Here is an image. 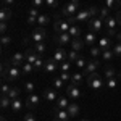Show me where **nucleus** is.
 Returning <instances> with one entry per match:
<instances>
[{
	"label": "nucleus",
	"mask_w": 121,
	"mask_h": 121,
	"mask_svg": "<svg viewBox=\"0 0 121 121\" xmlns=\"http://www.w3.org/2000/svg\"><path fill=\"white\" fill-rule=\"evenodd\" d=\"M69 84H73V86H82L84 84V73L82 71H79V73H74V74L71 76V82Z\"/></svg>",
	"instance_id": "obj_19"
},
{
	"label": "nucleus",
	"mask_w": 121,
	"mask_h": 121,
	"mask_svg": "<svg viewBox=\"0 0 121 121\" xmlns=\"http://www.w3.org/2000/svg\"><path fill=\"white\" fill-rule=\"evenodd\" d=\"M23 121H36V116H34L32 113H26L24 118H23Z\"/></svg>",
	"instance_id": "obj_52"
},
{
	"label": "nucleus",
	"mask_w": 121,
	"mask_h": 121,
	"mask_svg": "<svg viewBox=\"0 0 121 121\" xmlns=\"http://www.w3.org/2000/svg\"><path fill=\"white\" fill-rule=\"evenodd\" d=\"M66 112H68V115H69L71 118H74V116H78V115H79V112H81V107H79L76 102H71L69 105H68Z\"/></svg>",
	"instance_id": "obj_18"
},
{
	"label": "nucleus",
	"mask_w": 121,
	"mask_h": 121,
	"mask_svg": "<svg viewBox=\"0 0 121 121\" xmlns=\"http://www.w3.org/2000/svg\"><path fill=\"white\" fill-rule=\"evenodd\" d=\"M103 26H105V21L100 19L99 16H95V18H92L91 21H87V28H89V31H92V32H95V34L100 32Z\"/></svg>",
	"instance_id": "obj_5"
},
{
	"label": "nucleus",
	"mask_w": 121,
	"mask_h": 121,
	"mask_svg": "<svg viewBox=\"0 0 121 121\" xmlns=\"http://www.w3.org/2000/svg\"><path fill=\"white\" fill-rule=\"evenodd\" d=\"M79 52H78V50H73V48H71V50H69V52H68V61H71V63H74L76 60H78V58H79Z\"/></svg>",
	"instance_id": "obj_37"
},
{
	"label": "nucleus",
	"mask_w": 121,
	"mask_h": 121,
	"mask_svg": "<svg viewBox=\"0 0 121 121\" xmlns=\"http://www.w3.org/2000/svg\"><path fill=\"white\" fill-rule=\"evenodd\" d=\"M19 68H21V73H23V74H31V73H34V71H36L34 65H31V63H24V65L19 66Z\"/></svg>",
	"instance_id": "obj_33"
},
{
	"label": "nucleus",
	"mask_w": 121,
	"mask_h": 121,
	"mask_svg": "<svg viewBox=\"0 0 121 121\" xmlns=\"http://www.w3.org/2000/svg\"><path fill=\"white\" fill-rule=\"evenodd\" d=\"M81 121H89V120H81Z\"/></svg>",
	"instance_id": "obj_61"
},
{
	"label": "nucleus",
	"mask_w": 121,
	"mask_h": 121,
	"mask_svg": "<svg viewBox=\"0 0 121 121\" xmlns=\"http://www.w3.org/2000/svg\"><path fill=\"white\" fill-rule=\"evenodd\" d=\"M116 69L113 68V66H107L105 69H103V78L105 79H110V78H116Z\"/></svg>",
	"instance_id": "obj_26"
},
{
	"label": "nucleus",
	"mask_w": 121,
	"mask_h": 121,
	"mask_svg": "<svg viewBox=\"0 0 121 121\" xmlns=\"http://www.w3.org/2000/svg\"><path fill=\"white\" fill-rule=\"evenodd\" d=\"M10 18H11V10H10V7H3V8L0 10V21L8 23Z\"/></svg>",
	"instance_id": "obj_23"
},
{
	"label": "nucleus",
	"mask_w": 121,
	"mask_h": 121,
	"mask_svg": "<svg viewBox=\"0 0 121 121\" xmlns=\"http://www.w3.org/2000/svg\"><path fill=\"white\" fill-rule=\"evenodd\" d=\"M108 16H110V8H108V7H102V8L99 10V18H100V19L105 21Z\"/></svg>",
	"instance_id": "obj_34"
},
{
	"label": "nucleus",
	"mask_w": 121,
	"mask_h": 121,
	"mask_svg": "<svg viewBox=\"0 0 121 121\" xmlns=\"http://www.w3.org/2000/svg\"><path fill=\"white\" fill-rule=\"evenodd\" d=\"M8 63L13 65V66H23L26 63V56H24V53H21V52H16V53H13V55L10 56Z\"/></svg>",
	"instance_id": "obj_11"
},
{
	"label": "nucleus",
	"mask_w": 121,
	"mask_h": 121,
	"mask_svg": "<svg viewBox=\"0 0 121 121\" xmlns=\"http://www.w3.org/2000/svg\"><path fill=\"white\" fill-rule=\"evenodd\" d=\"M45 7H48V8H56L58 7V0H45Z\"/></svg>",
	"instance_id": "obj_46"
},
{
	"label": "nucleus",
	"mask_w": 121,
	"mask_h": 121,
	"mask_svg": "<svg viewBox=\"0 0 121 121\" xmlns=\"http://www.w3.org/2000/svg\"><path fill=\"white\" fill-rule=\"evenodd\" d=\"M50 23V16L48 15H44V13H40L37 16V24L40 26V28H44V26H47Z\"/></svg>",
	"instance_id": "obj_27"
},
{
	"label": "nucleus",
	"mask_w": 121,
	"mask_h": 121,
	"mask_svg": "<svg viewBox=\"0 0 121 121\" xmlns=\"http://www.w3.org/2000/svg\"><path fill=\"white\" fill-rule=\"evenodd\" d=\"M23 91L28 94H34V91H36V84L32 82V81H26V82L23 84Z\"/></svg>",
	"instance_id": "obj_32"
},
{
	"label": "nucleus",
	"mask_w": 121,
	"mask_h": 121,
	"mask_svg": "<svg viewBox=\"0 0 121 121\" xmlns=\"http://www.w3.org/2000/svg\"><path fill=\"white\" fill-rule=\"evenodd\" d=\"M52 116H53V121H69L71 120V116L68 115L66 110H58L55 107L52 110Z\"/></svg>",
	"instance_id": "obj_9"
},
{
	"label": "nucleus",
	"mask_w": 121,
	"mask_h": 121,
	"mask_svg": "<svg viewBox=\"0 0 121 121\" xmlns=\"http://www.w3.org/2000/svg\"><path fill=\"white\" fill-rule=\"evenodd\" d=\"M53 60H55L56 63H63L68 60V52L65 50V47H58L55 50V53H53Z\"/></svg>",
	"instance_id": "obj_13"
},
{
	"label": "nucleus",
	"mask_w": 121,
	"mask_h": 121,
	"mask_svg": "<svg viewBox=\"0 0 121 121\" xmlns=\"http://www.w3.org/2000/svg\"><path fill=\"white\" fill-rule=\"evenodd\" d=\"M28 13H29V16H34V18H37L39 15H40V13H39V8H34V7H31V8L28 10Z\"/></svg>",
	"instance_id": "obj_50"
},
{
	"label": "nucleus",
	"mask_w": 121,
	"mask_h": 121,
	"mask_svg": "<svg viewBox=\"0 0 121 121\" xmlns=\"http://www.w3.org/2000/svg\"><path fill=\"white\" fill-rule=\"evenodd\" d=\"M44 5H45V0H32V7H34V8L40 10Z\"/></svg>",
	"instance_id": "obj_47"
},
{
	"label": "nucleus",
	"mask_w": 121,
	"mask_h": 121,
	"mask_svg": "<svg viewBox=\"0 0 121 121\" xmlns=\"http://www.w3.org/2000/svg\"><path fill=\"white\" fill-rule=\"evenodd\" d=\"M0 42H2V47H7L11 44V37L7 36V34H2V39H0Z\"/></svg>",
	"instance_id": "obj_44"
},
{
	"label": "nucleus",
	"mask_w": 121,
	"mask_h": 121,
	"mask_svg": "<svg viewBox=\"0 0 121 121\" xmlns=\"http://www.w3.org/2000/svg\"><path fill=\"white\" fill-rule=\"evenodd\" d=\"M71 26H73V24H69V23H68V19H60V18H58L55 23H53V29H55L56 34H61V32H68Z\"/></svg>",
	"instance_id": "obj_7"
},
{
	"label": "nucleus",
	"mask_w": 121,
	"mask_h": 121,
	"mask_svg": "<svg viewBox=\"0 0 121 121\" xmlns=\"http://www.w3.org/2000/svg\"><path fill=\"white\" fill-rule=\"evenodd\" d=\"M97 45L103 50H110L112 48V37H108V36H105V37H100V40H99V44Z\"/></svg>",
	"instance_id": "obj_20"
},
{
	"label": "nucleus",
	"mask_w": 121,
	"mask_h": 121,
	"mask_svg": "<svg viewBox=\"0 0 121 121\" xmlns=\"http://www.w3.org/2000/svg\"><path fill=\"white\" fill-rule=\"evenodd\" d=\"M71 61H63V63H60V71H63V73H69V69H71Z\"/></svg>",
	"instance_id": "obj_41"
},
{
	"label": "nucleus",
	"mask_w": 121,
	"mask_h": 121,
	"mask_svg": "<svg viewBox=\"0 0 121 121\" xmlns=\"http://www.w3.org/2000/svg\"><path fill=\"white\" fill-rule=\"evenodd\" d=\"M79 11V3H74V2H68L61 7V16L65 18H69V16H74L76 13Z\"/></svg>",
	"instance_id": "obj_3"
},
{
	"label": "nucleus",
	"mask_w": 121,
	"mask_h": 121,
	"mask_svg": "<svg viewBox=\"0 0 121 121\" xmlns=\"http://www.w3.org/2000/svg\"><path fill=\"white\" fill-rule=\"evenodd\" d=\"M87 86H89L91 89H94V91L102 89L103 86H105V81H103L102 74H100L99 71H95V73H92V74H89V76H87Z\"/></svg>",
	"instance_id": "obj_2"
},
{
	"label": "nucleus",
	"mask_w": 121,
	"mask_h": 121,
	"mask_svg": "<svg viewBox=\"0 0 121 121\" xmlns=\"http://www.w3.org/2000/svg\"><path fill=\"white\" fill-rule=\"evenodd\" d=\"M74 65L78 66V68H79L81 71H82L84 68H86V65H87V61H86V58H84V56L81 55V56H79V58H78V60L74 61Z\"/></svg>",
	"instance_id": "obj_40"
},
{
	"label": "nucleus",
	"mask_w": 121,
	"mask_h": 121,
	"mask_svg": "<svg viewBox=\"0 0 121 121\" xmlns=\"http://www.w3.org/2000/svg\"><path fill=\"white\" fill-rule=\"evenodd\" d=\"M112 50H113V53H115V56H121V42H118Z\"/></svg>",
	"instance_id": "obj_49"
},
{
	"label": "nucleus",
	"mask_w": 121,
	"mask_h": 121,
	"mask_svg": "<svg viewBox=\"0 0 121 121\" xmlns=\"http://www.w3.org/2000/svg\"><path fill=\"white\" fill-rule=\"evenodd\" d=\"M95 42H97V34L92 32V31H89V32L84 36V44L89 45V47H92V45H95Z\"/></svg>",
	"instance_id": "obj_21"
},
{
	"label": "nucleus",
	"mask_w": 121,
	"mask_h": 121,
	"mask_svg": "<svg viewBox=\"0 0 121 121\" xmlns=\"http://www.w3.org/2000/svg\"><path fill=\"white\" fill-rule=\"evenodd\" d=\"M116 19H118V24H121V10H118L116 13Z\"/></svg>",
	"instance_id": "obj_56"
},
{
	"label": "nucleus",
	"mask_w": 121,
	"mask_h": 121,
	"mask_svg": "<svg viewBox=\"0 0 121 121\" xmlns=\"http://www.w3.org/2000/svg\"><path fill=\"white\" fill-rule=\"evenodd\" d=\"M105 32H107L108 37H116V34H118L120 31H118V29H105Z\"/></svg>",
	"instance_id": "obj_51"
},
{
	"label": "nucleus",
	"mask_w": 121,
	"mask_h": 121,
	"mask_svg": "<svg viewBox=\"0 0 121 121\" xmlns=\"http://www.w3.org/2000/svg\"><path fill=\"white\" fill-rule=\"evenodd\" d=\"M10 89H11V87H10L8 84H2V87H0V92H2V95H8V92H10Z\"/></svg>",
	"instance_id": "obj_48"
},
{
	"label": "nucleus",
	"mask_w": 121,
	"mask_h": 121,
	"mask_svg": "<svg viewBox=\"0 0 121 121\" xmlns=\"http://www.w3.org/2000/svg\"><path fill=\"white\" fill-rule=\"evenodd\" d=\"M105 7L110 10H118L120 8V0H105Z\"/></svg>",
	"instance_id": "obj_35"
},
{
	"label": "nucleus",
	"mask_w": 121,
	"mask_h": 121,
	"mask_svg": "<svg viewBox=\"0 0 121 121\" xmlns=\"http://www.w3.org/2000/svg\"><path fill=\"white\" fill-rule=\"evenodd\" d=\"M68 34L71 36V37H81V34H82V31H81V28L79 26H76V24H73L71 28H69V31H68Z\"/></svg>",
	"instance_id": "obj_29"
},
{
	"label": "nucleus",
	"mask_w": 121,
	"mask_h": 121,
	"mask_svg": "<svg viewBox=\"0 0 121 121\" xmlns=\"http://www.w3.org/2000/svg\"><path fill=\"white\" fill-rule=\"evenodd\" d=\"M0 107H2V110L11 108V99H10L8 95H2L0 97Z\"/></svg>",
	"instance_id": "obj_25"
},
{
	"label": "nucleus",
	"mask_w": 121,
	"mask_h": 121,
	"mask_svg": "<svg viewBox=\"0 0 121 121\" xmlns=\"http://www.w3.org/2000/svg\"><path fill=\"white\" fill-rule=\"evenodd\" d=\"M24 56H26V63H31V65H34L36 63V60H37L39 56V53L34 50V48H28L26 52H24Z\"/></svg>",
	"instance_id": "obj_16"
},
{
	"label": "nucleus",
	"mask_w": 121,
	"mask_h": 121,
	"mask_svg": "<svg viewBox=\"0 0 121 121\" xmlns=\"http://www.w3.org/2000/svg\"><path fill=\"white\" fill-rule=\"evenodd\" d=\"M71 40H73V37H71L68 32H61V34H56L55 36V42L60 47H68L71 44Z\"/></svg>",
	"instance_id": "obj_10"
},
{
	"label": "nucleus",
	"mask_w": 121,
	"mask_h": 121,
	"mask_svg": "<svg viewBox=\"0 0 121 121\" xmlns=\"http://www.w3.org/2000/svg\"><path fill=\"white\" fill-rule=\"evenodd\" d=\"M8 97L11 99V100H15V99H18L19 97V89H16V87H11L8 92Z\"/></svg>",
	"instance_id": "obj_43"
},
{
	"label": "nucleus",
	"mask_w": 121,
	"mask_h": 121,
	"mask_svg": "<svg viewBox=\"0 0 121 121\" xmlns=\"http://www.w3.org/2000/svg\"><path fill=\"white\" fill-rule=\"evenodd\" d=\"M42 97L45 100H48V102H55L56 99H58V94H56L55 87H45L44 92H42Z\"/></svg>",
	"instance_id": "obj_14"
},
{
	"label": "nucleus",
	"mask_w": 121,
	"mask_h": 121,
	"mask_svg": "<svg viewBox=\"0 0 121 121\" xmlns=\"http://www.w3.org/2000/svg\"><path fill=\"white\" fill-rule=\"evenodd\" d=\"M66 89V97L69 99V100H79L81 99V89L78 87V86H73V84H68L65 87Z\"/></svg>",
	"instance_id": "obj_4"
},
{
	"label": "nucleus",
	"mask_w": 121,
	"mask_h": 121,
	"mask_svg": "<svg viewBox=\"0 0 121 121\" xmlns=\"http://www.w3.org/2000/svg\"><path fill=\"white\" fill-rule=\"evenodd\" d=\"M58 68H60V63H56L55 60L52 58V60H45V65H44V68H42V71L47 73V74H53Z\"/></svg>",
	"instance_id": "obj_12"
},
{
	"label": "nucleus",
	"mask_w": 121,
	"mask_h": 121,
	"mask_svg": "<svg viewBox=\"0 0 121 121\" xmlns=\"http://www.w3.org/2000/svg\"><path fill=\"white\" fill-rule=\"evenodd\" d=\"M44 65H45V60L42 58V55H40L37 60H36V63H34V68H36V71H42Z\"/></svg>",
	"instance_id": "obj_39"
},
{
	"label": "nucleus",
	"mask_w": 121,
	"mask_h": 121,
	"mask_svg": "<svg viewBox=\"0 0 121 121\" xmlns=\"http://www.w3.org/2000/svg\"><path fill=\"white\" fill-rule=\"evenodd\" d=\"M21 74L23 73H21L19 66H13L8 63V65H3V68H2V79L3 81H16Z\"/></svg>",
	"instance_id": "obj_1"
},
{
	"label": "nucleus",
	"mask_w": 121,
	"mask_h": 121,
	"mask_svg": "<svg viewBox=\"0 0 121 121\" xmlns=\"http://www.w3.org/2000/svg\"><path fill=\"white\" fill-rule=\"evenodd\" d=\"M26 23H28V24H34V23H37V18H34V16H28Z\"/></svg>",
	"instance_id": "obj_55"
},
{
	"label": "nucleus",
	"mask_w": 121,
	"mask_h": 121,
	"mask_svg": "<svg viewBox=\"0 0 121 121\" xmlns=\"http://www.w3.org/2000/svg\"><path fill=\"white\" fill-rule=\"evenodd\" d=\"M113 56H115V53H113L112 48H110V50H103L102 52V60L103 61H112Z\"/></svg>",
	"instance_id": "obj_36"
},
{
	"label": "nucleus",
	"mask_w": 121,
	"mask_h": 121,
	"mask_svg": "<svg viewBox=\"0 0 121 121\" xmlns=\"http://www.w3.org/2000/svg\"><path fill=\"white\" fill-rule=\"evenodd\" d=\"M2 121H7V118H5V116H2Z\"/></svg>",
	"instance_id": "obj_60"
},
{
	"label": "nucleus",
	"mask_w": 121,
	"mask_h": 121,
	"mask_svg": "<svg viewBox=\"0 0 121 121\" xmlns=\"http://www.w3.org/2000/svg\"><path fill=\"white\" fill-rule=\"evenodd\" d=\"M116 78H118V79H121V73H118V74H116Z\"/></svg>",
	"instance_id": "obj_58"
},
{
	"label": "nucleus",
	"mask_w": 121,
	"mask_h": 121,
	"mask_svg": "<svg viewBox=\"0 0 121 121\" xmlns=\"http://www.w3.org/2000/svg\"><path fill=\"white\" fill-rule=\"evenodd\" d=\"M99 68H100V60H99V58H92V60L87 61V65H86V68L82 69V73L89 76V74H92V73H95Z\"/></svg>",
	"instance_id": "obj_8"
},
{
	"label": "nucleus",
	"mask_w": 121,
	"mask_h": 121,
	"mask_svg": "<svg viewBox=\"0 0 121 121\" xmlns=\"http://www.w3.org/2000/svg\"><path fill=\"white\" fill-rule=\"evenodd\" d=\"M16 0H2V3H3V7H11L13 3H15Z\"/></svg>",
	"instance_id": "obj_54"
},
{
	"label": "nucleus",
	"mask_w": 121,
	"mask_h": 121,
	"mask_svg": "<svg viewBox=\"0 0 121 121\" xmlns=\"http://www.w3.org/2000/svg\"><path fill=\"white\" fill-rule=\"evenodd\" d=\"M71 76H73L71 73H63V71H60V78H61V79H63L66 84L71 82Z\"/></svg>",
	"instance_id": "obj_45"
},
{
	"label": "nucleus",
	"mask_w": 121,
	"mask_h": 121,
	"mask_svg": "<svg viewBox=\"0 0 121 121\" xmlns=\"http://www.w3.org/2000/svg\"><path fill=\"white\" fill-rule=\"evenodd\" d=\"M105 86H107L108 89H115V87L118 86V81H116V78H110V79H107V81H105Z\"/></svg>",
	"instance_id": "obj_42"
},
{
	"label": "nucleus",
	"mask_w": 121,
	"mask_h": 121,
	"mask_svg": "<svg viewBox=\"0 0 121 121\" xmlns=\"http://www.w3.org/2000/svg\"><path fill=\"white\" fill-rule=\"evenodd\" d=\"M7 28H8V24L2 21V23H0V32H2V34H7Z\"/></svg>",
	"instance_id": "obj_53"
},
{
	"label": "nucleus",
	"mask_w": 121,
	"mask_h": 121,
	"mask_svg": "<svg viewBox=\"0 0 121 121\" xmlns=\"http://www.w3.org/2000/svg\"><path fill=\"white\" fill-rule=\"evenodd\" d=\"M31 40L36 44V42H45L47 40V32H45V29L44 28H36L32 32H31Z\"/></svg>",
	"instance_id": "obj_6"
},
{
	"label": "nucleus",
	"mask_w": 121,
	"mask_h": 121,
	"mask_svg": "<svg viewBox=\"0 0 121 121\" xmlns=\"http://www.w3.org/2000/svg\"><path fill=\"white\" fill-rule=\"evenodd\" d=\"M39 95H36V94H28V99H26V107H28L29 110H34L36 107L39 105Z\"/></svg>",
	"instance_id": "obj_15"
},
{
	"label": "nucleus",
	"mask_w": 121,
	"mask_h": 121,
	"mask_svg": "<svg viewBox=\"0 0 121 121\" xmlns=\"http://www.w3.org/2000/svg\"><path fill=\"white\" fill-rule=\"evenodd\" d=\"M115 39H116L118 42H121V31H120V32H118V34H116V37H115Z\"/></svg>",
	"instance_id": "obj_57"
},
{
	"label": "nucleus",
	"mask_w": 121,
	"mask_h": 121,
	"mask_svg": "<svg viewBox=\"0 0 121 121\" xmlns=\"http://www.w3.org/2000/svg\"><path fill=\"white\" fill-rule=\"evenodd\" d=\"M116 24H118V19L116 16H108V18L105 19V29H116Z\"/></svg>",
	"instance_id": "obj_24"
},
{
	"label": "nucleus",
	"mask_w": 121,
	"mask_h": 121,
	"mask_svg": "<svg viewBox=\"0 0 121 121\" xmlns=\"http://www.w3.org/2000/svg\"><path fill=\"white\" fill-rule=\"evenodd\" d=\"M11 110L15 113H19L23 110V100H19V99H15V100H11Z\"/></svg>",
	"instance_id": "obj_31"
},
{
	"label": "nucleus",
	"mask_w": 121,
	"mask_h": 121,
	"mask_svg": "<svg viewBox=\"0 0 121 121\" xmlns=\"http://www.w3.org/2000/svg\"><path fill=\"white\" fill-rule=\"evenodd\" d=\"M69 2H74V3H79V0H69Z\"/></svg>",
	"instance_id": "obj_59"
},
{
	"label": "nucleus",
	"mask_w": 121,
	"mask_h": 121,
	"mask_svg": "<svg viewBox=\"0 0 121 121\" xmlns=\"http://www.w3.org/2000/svg\"><path fill=\"white\" fill-rule=\"evenodd\" d=\"M52 86H53L55 89H63V87H66L68 84H66L65 81L58 76V78H53V79H52Z\"/></svg>",
	"instance_id": "obj_30"
},
{
	"label": "nucleus",
	"mask_w": 121,
	"mask_h": 121,
	"mask_svg": "<svg viewBox=\"0 0 121 121\" xmlns=\"http://www.w3.org/2000/svg\"><path fill=\"white\" fill-rule=\"evenodd\" d=\"M69 103H71V102H69V99H68V97L60 95V97L55 100V108H58V110H66Z\"/></svg>",
	"instance_id": "obj_17"
},
{
	"label": "nucleus",
	"mask_w": 121,
	"mask_h": 121,
	"mask_svg": "<svg viewBox=\"0 0 121 121\" xmlns=\"http://www.w3.org/2000/svg\"><path fill=\"white\" fill-rule=\"evenodd\" d=\"M89 52H91V56H92V58H99L100 53H102V48H100L99 45H92Z\"/></svg>",
	"instance_id": "obj_38"
},
{
	"label": "nucleus",
	"mask_w": 121,
	"mask_h": 121,
	"mask_svg": "<svg viewBox=\"0 0 121 121\" xmlns=\"http://www.w3.org/2000/svg\"><path fill=\"white\" fill-rule=\"evenodd\" d=\"M84 45H86V44H84V39H81V37H74L71 40V44H69V47H71L73 50H78V52L82 50Z\"/></svg>",
	"instance_id": "obj_22"
},
{
	"label": "nucleus",
	"mask_w": 121,
	"mask_h": 121,
	"mask_svg": "<svg viewBox=\"0 0 121 121\" xmlns=\"http://www.w3.org/2000/svg\"><path fill=\"white\" fill-rule=\"evenodd\" d=\"M32 48L37 52L39 55H44V53H45V50H47V42H36Z\"/></svg>",
	"instance_id": "obj_28"
}]
</instances>
